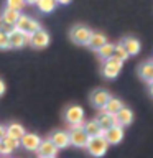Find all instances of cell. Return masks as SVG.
Returning a JSON list of instances; mask_svg holds the SVG:
<instances>
[{
	"instance_id": "6da1fadb",
	"label": "cell",
	"mask_w": 153,
	"mask_h": 158,
	"mask_svg": "<svg viewBox=\"0 0 153 158\" xmlns=\"http://www.w3.org/2000/svg\"><path fill=\"white\" fill-rule=\"evenodd\" d=\"M87 150V153L94 158H101L107 153V148H109V142L105 140V137L102 135H94V137H89V140L84 147Z\"/></svg>"
},
{
	"instance_id": "7a4b0ae2",
	"label": "cell",
	"mask_w": 153,
	"mask_h": 158,
	"mask_svg": "<svg viewBox=\"0 0 153 158\" xmlns=\"http://www.w3.org/2000/svg\"><path fill=\"white\" fill-rule=\"evenodd\" d=\"M122 66H123V61H122V59H118V58H115L114 54L110 58L104 59V66H102L104 77H107V79L117 77L118 74H120V71H122Z\"/></svg>"
},
{
	"instance_id": "3957f363",
	"label": "cell",
	"mask_w": 153,
	"mask_h": 158,
	"mask_svg": "<svg viewBox=\"0 0 153 158\" xmlns=\"http://www.w3.org/2000/svg\"><path fill=\"white\" fill-rule=\"evenodd\" d=\"M64 120L69 127H82L84 125V109L81 106H69L64 112Z\"/></svg>"
},
{
	"instance_id": "277c9868",
	"label": "cell",
	"mask_w": 153,
	"mask_h": 158,
	"mask_svg": "<svg viewBox=\"0 0 153 158\" xmlns=\"http://www.w3.org/2000/svg\"><path fill=\"white\" fill-rule=\"evenodd\" d=\"M49 41H51V38H49V33L46 30L43 28H38L35 33L30 35V40H28V44H31L35 49H43L46 48Z\"/></svg>"
},
{
	"instance_id": "5b68a950",
	"label": "cell",
	"mask_w": 153,
	"mask_h": 158,
	"mask_svg": "<svg viewBox=\"0 0 153 158\" xmlns=\"http://www.w3.org/2000/svg\"><path fill=\"white\" fill-rule=\"evenodd\" d=\"M15 28L20 30V31H23V33H27L28 36H30V35L35 33L38 28H41V25H39V22H36V20L31 18V17H27V15H20L18 22L15 23Z\"/></svg>"
},
{
	"instance_id": "8992f818",
	"label": "cell",
	"mask_w": 153,
	"mask_h": 158,
	"mask_svg": "<svg viewBox=\"0 0 153 158\" xmlns=\"http://www.w3.org/2000/svg\"><path fill=\"white\" fill-rule=\"evenodd\" d=\"M91 35H92V30L84 27V25H76L71 30V40L76 44H87Z\"/></svg>"
},
{
	"instance_id": "52a82bcc",
	"label": "cell",
	"mask_w": 153,
	"mask_h": 158,
	"mask_svg": "<svg viewBox=\"0 0 153 158\" xmlns=\"http://www.w3.org/2000/svg\"><path fill=\"white\" fill-rule=\"evenodd\" d=\"M69 133V143L77 148H84L86 147V143L89 140V135L86 132H84L82 127H71V132Z\"/></svg>"
},
{
	"instance_id": "ba28073f",
	"label": "cell",
	"mask_w": 153,
	"mask_h": 158,
	"mask_svg": "<svg viewBox=\"0 0 153 158\" xmlns=\"http://www.w3.org/2000/svg\"><path fill=\"white\" fill-rule=\"evenodd\" d=\"M28 40H30L28 35L20 31L17 28H15L12 33H8V43H10V48H13V49H20V48L27 46Z\"/></svg>"
},
{
	"instance_id": "9c48e42d",
	"label": "cell",
	"mask_w": 153,
	"mask_h": 158,
	"mask_svg": "<svg viewBox=\"0 0 153 158\" xmlns=\"http://www.w3.org/2000/svg\"><path fill=\"white\" fill-rule=\"evenodd\" d=\"M39 143H41V138H39L36 133H31V132H25L22 135V138H20V145L23 148H27V150H30V152H36Z\"/></svg>"
},
{
	"instance_id": "30bf717a",
	"label": "cell",
	"mask_w": 153,
	"mask_h": 158,
	"mask_svg": "<svg viewBox=\"0 0 153 158\" xmlns=\"http://www.w3.org/2000/svg\"><path fill=\"white\" fill-rule=\"evenodd\" d=\"M123 127L122 125H112L110 128H107L105 133H104V137H105V140L109 142V145H117V143H120L123 140Z\"/></svg>"
},
{
	"instance_id": "8fae6325",
	"label": "cell",
	"mask_w": 153,
	"mask_h": 158,
	"mask_svg": "<svg viewBox=\"0 0 153 158\" xmlns=\"http://www.w3.org/2000/svg\"><path fill=\"white\" fill-rule=\"evenodd\" d=\"M58 150L59 148L51 142V138H44V140H41V143H39V147L36 148V153H38L39 158H43V156H56Z\"/></svg>"
},
{
	"instance_id": "7c38bea8",
	"label": "cell",
	"mask_w": 153,
	"mask_h": 158,
	"mask_svg": "<svg viewBox=\"0 0 153 158\" xmlns=\"http://www.w3.org/2000/svg\"><path fill=\"white\" fill-rule=\"evenodd\" d=\"M18 147H20V140H17V138L10 135H5L3 138H0V153H3V155H10Z\"/></svg>"
},
{
	"instance_id": "4fadbf2b",
	"label": "cell",
	"mask_w": 153,
	"mask_h": 158,
	"mask_svg": "<svg viewBox=\"0 0 153 158\" xmlns=\"http://www.w3.org/2000/svg\"><path fill=\"white\" fill-rule=\"evenodd\" d=\"M109 99H110V94L107 91H104V89H96V91L91 94V104L97 109H102L107 104Z\"/></svg>"
},
{
	"instance_id": "5bb4252c",
	"label": "cell",
	"mask_w": 153,
	"mask_h": 158,
	"mask_svg": "<svg viewBox=\"0 0 153 158\" xmlns=\"http://www.w3.org/2000/svg\"><path fill=\"white\" fill-rule=\"evenodd\" d=\"M97 122H99V125H101L102 130H107V128H110L112 125H118L115 115H112V114H109L105 110L101 112V115L97 117Z\"/></svg>"
},
{
	"instance_id": "9a60e30c",
	"label": "cell",
	"mask_w": 153,
	"mask_h": 158,
	"mask_svg": "<svg viewBox=\"0 0 153 158\" xmlns=\"http://www.w3.org/2000/svg\"><path fill=\"white\" fill-rule=\"evenodd\" d=\"M49 138H51V142H53L58 148H66V147L71 145V143H69V133H68V132H63V130L53 132V135L49 137Z\"/></svg>"
},
{
	"instance_id": "2e32d148",
	"label": "cell",
	"mask_w": 153,
	"mask_h": 158,
	"mask_svg": "<svg viewBox=\"0 0 153 158\" xmlns=\"http://www.w3.org/2000/svg\"><path fill=\"white\" fill-rule=\"evenodd\" d=\"M122 44L125 46L127 53H128V56H135V54H138V53H140V49H142L140 41H138L137 38H133V36L125 38V40L122 41Z\"/></svg>"
},
{
	"instance_id": "e0dca14e",
	"label": "cell",
	"mask_w": 153,
	"mask_h": 158,
	"mask_svg": "<svg viewBox=\"0 0 153 158\" xmlns=\"http://www.w3.org/2000/svg\"><path fill=\"white\" fill-rule=\"evenodd\" d=\"M115 118H117L118 125L127 127V125H130V123L133 122V112L130 110V109H127V107H122L120 110L115 114Z\"/></svg>"
},
{
	"instance_id": "ac0fdd59",
	"label": "cell",
	"mask_w": 153,
	"mask_h": 158,
	"mask_svg": "<svg viewBox=\"0 0 153 158\" xmlns=\"http://www.w3.org/2000/svg\"><path fill=\"white\" fill-rule=\"evenodd\" d=\"M138 74H140V77L143 79V81L150 84L153 81V61H147V63L140 64V68H138Z\"/></svg>"
},
{
	"instance_id": "d6986e66",
	"label": "cell",
	"mask_w": 153,
	"mask_h": 158,
	"mask_svg": "<svg viewBox=\"0 0 153 158\" xmlns=\"http://www.w3.org/2000/svg\"><path fill=\"white\" fill-rule=\"evenodd\" d=\"M107 43V38H105V35L104 33H94L91 35V38H89V41L86 46H89L91 49H94V51H97L99 48L102 46V44H105Z\"/></svg>"
},
{
	"instance_id": "ffe728a7",
	"label": "cell",
	"mask_w": 153,
	"mask_h": 158,
	"mask_svg": "<svg viewBox=\"0 0 153 158\" xmlns=\"http://www.w3.org/2000/svg\"><path fill=\"white\" fill-rule=\"evenodd\" d=\"M82 128H84V132H86L89 137H94V135H102L104 137V133H105V130H102L101 125H99L97 118L96 120H91V122H86L82 125Z\"/></svg>"
},
{
	"instance_id": "44dd1931",
	"label": "cell",
	"mask_w": 153,
	"mask_h": 158,
	"mask_svg": "<svg viewBox=\"0 0 153 158\" xmlns=\"http://www.w3.org/2000/svg\"><path fill=\"white\" fill-rule=\"evenodd\" d=\"M123 107V102L120 101V99H115V97H110L107 101V104L102 107V110H105L109 114H112V115H115V114L120 110V109Z\"/></svg>"
},
{
	"instance_id": "7402d4cb",
	"label": "cell",
	"mask_w": 153,
	"mask_h": 158,
	"mask_svg": "<svg viewBox=\"0 0 153 158\" xmlns=\"http://www.w3.org/2000/svg\"><path fill=\"white\" fill-rule=\"evenodd\" d=\"M5 130H7V135L17 138V140H20L22 135L25 133V128H23V125H20V123H10V125L5 127Z\"/></svg>"
},
{
	"instance_id": "603a6c76",
	"label": "cell",
	"mask_w": 153,
	"mask_h": 158,
	"mask_svg": "<svg viewBox=\"0 0 153 158\" xmlns=\"http://www.w3.org/2000/svg\"><path fill=\"white\" fill-rule=\"evenodd\" d=\"M38 7V10L41 13H51L54 8H56V0H38L36 3H35Z\"/></svg>"
},
{
	"instance_id": "cb8c5ba5",
	"label": "cell",
	"mask_w": 153,
	"mask_h": 158,
	"mask_svg": "<svg viewBox=\"0 0 153 158\" xmlns=\"http://www.w3.org/2000/svg\"><path fill=\"white\" fill-rule=\"evenodd\" d=\"M0 18H3L5 22L15 25V23L18 22V18H20V12H18V10H12V8H5Z\"/></svg>"
},
{
	"instance_id": "d4e9b609",
	"label": "cell",
	"mask_w": 153,
	"mask_h": 158,
	"mask_svg": "<svg viewBox=\"0 0 153 158\" xmlns=\"http://www.w3.org/2000/svg\"><path fill=\"white\" fill-rule=\"evenodd\" d=\"M114 46L115 44H112V43H105V44H102L101 48L97 49V53H99V56H101L102 59H107V58H110L112 54H114Z\"/></svg>"
},
{
	"instance_id": "484cf974",
	"label": "cell",
	"mask_w": 153,
	"mask_h": 158,
	"mask_svg": "<svg viewBox=\"0 0 153 158\" xmlns=\"http://www.w3.org/2000/svg\"><path fill=\"white\" fill-rule=\"evenodd\" d=\"M114 56L118 58V59H122V61H125L127 58H130V56H128V53H127V49H125V46L122 44V41L114 46Z\"/></svg>"
},
{
	"instance_id": "4316f807",
	"label": "cell",
	"mask_w": 153,
	"mask_h": 158,
	"mask_svg": "<svg viewBox=\"0 0 153 158\" xmlns=\"http://www.w3.org/2000/svg\"><path fill=\"white\" fill-rule=\"evenodd\" d=\"M7 8H12V10H23L25 8V5H27V2L25 0H7Z\"/></svg>"
},
{
	"instance_id": "83f0119b",
	"label": "cell",
	"mask_w": 153,
	"mask_h": 158,
	"mask_svg": "<svg viewBox=\"0 0 153 158\" xmlns=\"http://www.w3.org/2000/svg\"><path fill=\"white\" fill-rule=\"evenodd\" d=\"M15 30V25H12V23H8V22H5L3 18H0V31H3V33H12Z\"/></svg>"
},
{
	"instance_id": "f1b7e54d",
	"label": "cell",
	"mask_w": 153,
	"mask_h": 158,
	"mask_svg": "<svg viewBox=\"0 0 153 158\" xmlns=\"http://www.w3.org/2000/svg\"><path fill=\"white\" fill-rule=\"evenodd\" d=\"M10 43H8V35L0 31V49H8Z\"/></svg>"
},
{
	"instance_id": "f546056e",
	"label": "cell",
	"mask_w": 153,
	"mask_h": 158,
	"mask_svg": "<svg viewBox=\"0 0 153 158\" xmlns=\"http://www.w3.org/2000/svg\"><path fill=\"white\" fill-rule=\"evenodd\" d=\"M5 89H7V86H5V81L0 77V96H3V94H5Z\"/></svg>"
},
{
	"instance_id": "4dcf8cb0",
	"label": "cell",
	"mask_w": 153,
	"mask_h": 158,
	"mask_svg": "<svg viewBox=\"0 0 153 158\" xmlns=\"http://www.w3.org/2000/svg\"><path fill=\"white\" fill-rule=\"evenodd\" d=\"M5 135H7V130H5L3 125H0V138H3Z\"/></svg>"
},
{
	"instance_id": "1f68e13d",
	"label": "cell",
	"mask_w": 153,
	"mask_h": 158,
	"mask_svg": "<svg viewBox=\"0 0 153 158\" xmlns=\"http://www.w3.org/2000/svg\"><path fill=\"white\" fill-rule=\"evenodd\" d=\"M56 3H61V5H68V3H71V0H56Z\"/></svg>"
},
{
	"instance_id": "d6a6232c",
	"label": "cell",
	"mask_w": 153,
	"mask_h": 158,
	"mask_svg": "<svg viewBox=\"0 0 153 158\" xmlns=\"http://www.w3.org/2000/svg\"><path fill=\"white\" fill-rule=\"evenodd\" d=\"M25 2H27V3H31V5H35V3L38 2V0H25Z\"/></svg>"
},
{
	"instance_id": "836d02e7",
	"label": "cell",
	"mask_w": 153,
	"mask_h": 158,
	"mask_svg": "<svg viewBox=\"0 0 153 158\" xmlns=\"http://www.w3.org/2000/svg\"><path fill=\"white\" fill-rule=\"evenodd\" d=\"M150 94H151V96H153V81L150 82Z\"/></svg>"
},
{
	"instance_id": "e575fe53",
	"label": "cell",
	"mask_w": 153,
	"mask_h": 158,
	"mask_svg": "<svg viewBox=\"0 0 153 158\" xmlns=\"http://www.w3.org/2000/svg\"><path fill=\"white\" fill-rule=\"evenodd\" d=\"M43 158H56V156H43Z\"/></svg>"
}]
</instances>
